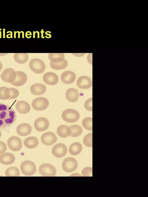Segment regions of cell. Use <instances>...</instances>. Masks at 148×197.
I'll return each mask as SVG.
<instances>
[{"instance_id": "1", "label": "cell", "mask_w": 148, "mask_h": 197, "mask_svg": "<svg viewBox=\"0 0 148 197\" xmlns=\"http://www.w3.org/2000/svg\"><path fill=\"white\" fill-rule=\"evenodd\" d=\"M16 119L15 110L9 106L0 103V128L11 125Z\"/></svg>"}, {"instance_id": "2", "label": "cell", "mask_w": 148, "mask_h": 197, "mask_svg": "<svg viewBox=\"0 0 148 197\" xmlns=\"http://www.w3.org/2000/svg\"><path fill=\"white\" fill-rule=\"evenodd\" d=\"M64 120L68 123H74L77 121L80 117L78 112L72 109H68L64 110L62 115Z\"/></svg>"}, {"instance_id": "3", "label": "cell", "mask_w": 148, "mask_h": 197, "mask_svg": "<svg viewBox=\"0 0 148 197\" xmlns=\"http://www.w3.org/2000/svg\"><path fill=\"white\" fill-rule=\"evenodd\" d=\"M20 169L23 174L28 176L34 175L36 170L35 164L29 160H26L23 162L21 165Z\"/></svg>"}, {"instance_id": "4", "label": "cell", "mask_w": 148, "mask_h": 197, "mask_svg": "<svg viewBox=\"0 0 148 197\" xmlns=\"http://www.w3.org/2000/svg\"><path fill=\"white\" fill-rule=\"evenodd\" d=\"M29 66L32 71L37 74L42 73L46 67L44 62L37 58H34L31 60L29 62Z\"/></svg>"}, {"instance_id": "5", "label": "cell", "mask_w": 148, "mask_h": 197, "mask_svg": "<svg viewBox=\"0 0 148 197\" xmlns=\"http://www.w3.org/2000/svg\"><path fill=\"white\" fill-rule=\"evenodd\" d=\"M77 161L73 158L69 157L65 159L62 164L63 170L67 172H71L75 170L77 168Z\"/></svg>"}, {"instance_id": "6", "label": "cell", "mask_w": 148, "mask_h": 197, "mask_svg": "<svg viewBox=\"0 0 148 197\" xmlns=\"http://www.w3.org/2000/svg\"><path fill=\"white\" fill-rule=\"evenodd\" d=\"M49 104L48 100L45 98L37 97L33 100L32 105L33 108L38 111H42L47 108Z\"/></svg>"}, {"instance_id": "7", "label": "cell", "mask_w": 148, "mask_h": 197, "mask_svg": "<svg viewBox=\"0 0 148 197\" xmlns=\"http://www.w3.org/2000/svg\"><path fill=\"white\" fill-rule=\"evenodd\" d=\"M39 172L43 176H54L56 174V169L52 165L44 163L40 166Z\"/></svg>"}, {"instance_id": "8", "label": "cell", "mask_w": 148, "mask_h": 197, "mask_svg": "<svg viewBox=\"0 0 148 197\" xmlns=\"http://www.w3.org/2000/svg\"><path fill=\"white\" fill-rule=\"evenodd\" d=\"M7 145L9 149L12 151H18L22 147V141L18 137L12 136L8 139Z\"/></svg>"}, {"instance_id": "9", "label": "cell", "mask_w": 148, "mask_h": 197, "mask_svg": "<svg viewBox=\"0 0 148 197\" xmlns=\"http://www.w3.org/2000/svg\"><path fill=\"white\" fill-rule=\"evenodd\" d=\"M67 152V149L65 145L59 143L54 145L52 149V153L55 157L61 158L64 156Z\"/></svg>"}, {"instance_id": "10", "label": "cell", "mask_w": 148, "mask_h": 197, "mask_svg": "<svg viewBox=\"0 0 148 197\" xmlns=\"http://www.w3.org/2000/svg\"><path fill=\"white\" fill-rule=\"evenodd\" d=\"M34 126L37 131L43 132L46 130L49 127V121L45 117H39L35 120Z\"/></svg>"}, {"instance_id": "11", "label": "cell", "mask_w": 148, "mask_h": 197, "mask_svg": "<svg viewBox=\"0 0 148 197\" xmlns=\"http://www.w3.org/2000/svg\"><path fill=\"white\" fill-rule=\"evenodd\" d=\"M2 80L4 81L11 83L15 79L16 77V72L11 68H8L5 70L1 75Z\"/></svg>"}, {"instance_id": "12", "label": "cell", "mask_w": 148, "mask_h": 197, "mask_svg": "<svg viewBox=\"0 0 148 197\" xmlns=\"http://www.w3.org/2000/svg\"><path fill=\"white\" fill-rule=\"evenodd\" d=\"M41 142L45 145H51L55 143L57 140V138L53 133L48 132L44 133L41 137Z\"/></svg>"}, {"instance_id": "13", "label": "cell", "mask_w": 148, "mask_h": 197, "mask_svg": "<svg viewBox=\"0 0 148 197\" xmlns=\"http://www.w3.org/2000/svg\"><path fill=\"white\" fill-rule=\"evenodd\" d=\"M92 81L88 76H83L79 77L77 81L78 87L81 89H87L90 88L92 85Z\"/></svg>"}, {"instance_id": "14", "label": "cell", "mask_w": 148, "mask_h": 197, "mask_svg": "<svg viewBox=\"0 0 148 197\" xmlns=\"http://www.w3.org/2000/svg\"><path fill=\"white\" fill-rule=\"evenodd\" d=\"M43 79L44 82L47 84L54 85L58 82V78L55 73L51 72H48L45 73L43 77Z\"/></svg>"}, {"instance_id": "15", "label": "cell", "mask_w": 148, "mask_h": 197, "mask_svg": "<svg viewBox=\"0 0 148 197\" xmlns=\"http://www.w3.org/2000/svg\"><path fill=\"white\" fill-rule=\"evenodd\" d=\"M75 78V74L72 71H65L63 72L61 75L62 82L67 84L72 83Z\"/></svg>"}, {"instance_id": "16", "label": "cell", "mask_w": 148, "mask_h": 197, "mask_svg": "<svg viewBox=\"0 0 148 197\" xmlns=\"http://www.w3.org/2000/svg\"><path fill=\"white\" fill-rule=\"evenodd\" d=\"M17 133L19 135L25 136L29 134L32 131V127L29 124L22 123L17 127Z\"/></svg>"}, {"instance_id": "17", "label": "cell", "mask_w": 148, "mask_h": 197, "mask_svg": "<svg viewBox=\"0 0 148 197\" xmlns=\"http://www.w3.org/2000/svg\"><path fill=\"white\" fill-rule=\"evenodd\" d=\"M16 77L15 80L11 83L15 86H20L23 85L26 82L27 77L26 74L23 72L18 71L16 72Z\"/></svg>"}, {"instance_id": "18", "label": "cell", "mask_w": 148, "mask_h": 197, "mask_svg": "<svg viewBox=\"0 0 148 197\" xmlns=\"http://www.w3.org/2000/svg\"><path fill=\"white\" fill-rule=\"evenodd\" d=\"M65 95L68 101L71 102H75L78 99L79 93L77 89L71 88L66 90Z\"/></svg>"}, {"instance_id": "19", "label": "cell", "mask_w": 148, "mask_h": 197, "mask_svg": "<svg viewBox=\"0 0 148 197\" xmlns=\"http://www.w3.org/2000/svg\"><path fill=\"white\" fill-rule=\"evenodd\" d=\"M15 107L17 111L19 113L22 114L27 113L30 110V107L29 104L24 101H20L17 102Z\"/></svg>"}, {"instance_id": "20", "label": "cell", "mask_w": 148, "mask_h": 197, "mask_svg": "<svg viewBox=\"0 0 148 197\" xmlns=\"http://www.w3.org/2000/svg\"><path fill=\"white\" fill-rule=\"evenodd\" d=\"M32 93L36 95H40L44 94L46 91V88L44 84L37 83L33 85L30 87Z\"/></svg>"}, {"instance_id": "21", "label": "cell", "mask_w": 148, "mask_h": 197, "mask_svg": "<svg viewBox=\"0 0 148 197\" xmlns=\"http://www.w3.org/2000/svg\"><path fill=\"white\" fill-rule=\"evenodd\" d=\"M15 157L12 154L5 153L0 155V162L5 165L10 164L15 161Z\"/></svg>"}, {"instance_id": "22", "label": "cell", "mask_w": 148, "mask_h": 197, "mask_svg": "<svg viewBox=\"0 0 148 197\" xmlns=\"http://www.w3.org/2000/svg\"><path fill=\"white\" fill-rule=\"evenodd\" d=\"M57 132L59 136L65 138L70 136L71 130L69 127L65 125H61L58 127Z\"/></svg>"}, {"instance_id": "23", "label": "cell", "mask_w": 148, "mask_h": 197, "mask_svg": "<svg viewBox=\"0 0 148 197\" xmlns=\"http://www.w3.org/2000/svg\"><path fill=\"white\" fill-rule=\"evenodd\" d=\"M25 146L29 149L36 147L38 145V141L37 138L34 136H31L27 138L24 142Z\"/></svg>"}, {"instance_id": "24", "label": "cell", "mask_w": 148, "mask_h": 197, "mask_svg": "<svg viewBox=\"0 0 148 197\" xmlns=\"http://www.w3.org/2000/svg\"><path fill=\"white\" fill-rule=\"evenodd\" d=\"M49 59L53 63H60L64 59V53H50Z\"/></svg>"}, {"instance_id": "25", "label": "cell", "mask_w": 148, "mask_h": 197, "mask_svg": "<svg viewBox=\"0 0 148 197\" xmlns=\"http://www.w3.org/2000/svg\"><path fill=\"white\" fill-rule=\"evenodd\" d=\"M82 150V146L79 142H75L70 146L69 151L73 155H76L79 154Z\"/></svg>"}, {"instance_id": "26", "label": "cell", "mask_w": 148, "mask_h": 197, "mask_svg": "<svg viewBox=\"0 0 148 197\" xmlns=\"http://www.w3.org/2000/svg\"><path fill=\"white\" fill-rule=\"evenodd\" d=\"M15 61L18 63L23 64L26 63L28 60V56L27 53H15L14 56Z\"/></svg>"}, {"instance_id": "27", "label": "cell", "mask_w": 148, "mask_h": 197, "mask_svg": "<svg viewBox=\"0 0 148 197\" xmlns=\"http://www.w3.org/2000/svg\"><path fill=\"white\" fill-rule=\"evenodd\" d=\"M71 130L70 136L75 137L78 136L82 133L83 130L81 127L77 125H73L69 126Z\"/></svg>"}, {"instance_id": "28", "label": "cell", "mask_w": 148, "mask_h": 197, "mask_svg": "<svg viewBox=\"0 0 148 197\" xmlns=\"http://www.w3.org/2000/svg\"><path fill=\"white\" fill-rule=\"evenodd\" d=\"M67 61L64 59L60 63H54L51 61L50 63V67L55 70H61L64 69L68 65Z\"/></svg>"}, {"instance_id": "29", "label": "cell", "mask_w": 148, "mask_h": 197, "mask_svg": "<svg viewBox=\"0 0 148 197\" xmlns=\"http://www.w3.org/2000/svg\"><path fill=\"white\" fill-rule=\"evenodd\" d=\"M9 88L5 87H0V99L5 100L9 99L10 97Z\"/></svg>"}, {"instance_id": "30", "label": "cell", "mask_w": 148, "mask_h": 197, "mask_svg": "<svg viewBox=\"0 0 148 197\" xmlns=\"http://www.w3.org/2000/svg\"><path fill=\"white\" fill-rule=\"evenodd\" d=\"M6 176H18L20 171L18 168L15 167H12L7 169L5 172Z\"/></svg>"}, {"instance_id": "31", "label": "cell", "mask_w": 148, "mask_h": 197, "mask_svg": "<svg viewBox=\"0 0 148 197\" xmlns=\"http://www.w3.org/2000/svg\"><path fill=\"white\" fill-rule=\"evenodd\" d=\"M82 124L84 127L89 131L92 130V118L88 117L84 119Z\"/></svg>"}, {"instance_id": "32", "label": "cell", "mask_w": 148, "mask_h": 197, "mask_svg": "<svg viewBox=\"0 0 148 197\" xmlns=\"http://www.w3.org/2000/svg\"><path fill=\"white\" fill-rule=\"evenodd\" d=\"M83 142L84 145L89 147L92 146V133H89L86 134L84 137Z\"/></svg>"}, {"instance_id": "33", "label": "cell", "mask_w": 148, "mask_h": 197, "mask_svg": "<svg viewBox=\"0 0 148 197\" xmlns=\"http://www.w3.org/2000/svg\"><path fill=\"white\" fill-rule=\"evenodd\" d=\"M10 91V97L9 99L16 98L19 95V92L18 89L14 88H9Z\"/></svg>"}, {"instance_id": "34", "label": "cell", "mask_w": 148, "mask_h": 197, "mask_svg": "<svg viewBox=\"0 0 148 197\" xmlns=\"http://www.w3.org/2000/svg\"><path fill=\"white\" fill-rule=\"evenodd\" d=\"M82 174L83 176H92V168L86 167L84 168L82 171Z\"/></svg>"}, {"instance_id": "35", "label": "cell", "mask_w": 148, "mask_h": 197, "mask_svg": "<svg viewBox=\"0 0 148 197\" xmlns=\"http://www.w3.org/2000/svg\"><path fill=\"white\" fill-rule=\"evenodd\" d=\"M84 107L87 110L89 111L92 110V98H89L84 103Z\"/></svg>"}, {"instance_id": "36", "label": "cell", "mask_w": 148, "mask_h": 197, "mask_svg": "<svg viewBox=\"0 0 148 197\" xmlns=\"http://www.w3.org/2000/svg\"><path fill=\"white\" fill-rule=\"evenodd\" d=\"M7 149L5 144L2 141H0V154L5 152Z\"/></svg>"}, {"instance_id": "37", "label": "cell", "mask_w": 148, "mask_h": 197, "mask_svg": "<svg viewBox=\"0 0 148 197\" xmlns=\"http://www.w3.org/2000/svg\"><path fill=\"white\" fill-rule=\"evenodd\" d=\"M32 35V33L30 31H27L25 34V35L26 37L27 38H29V36L30 35Z\"/></svg>"}, {"instance_id": "38", "label": "cell", "mask_w": 148, "mask_h": 197, "mask_svg": "<svg viewBox=\"0 0 148 197\" xmlns=\"http://www.w3.org/2000/svg\"><path fill=\"white\" fill-rule=\"evenodd\" d=\"M45 34H46V35H47L48 36V37H46V38H50L51 37V35L50 34L48 33L47 31L45 32Z\"/></svg>"}, {"instance_id": "39", "label": "cell", "mask_w": 148, "mask_h": 197, "mask_svg": "<svg viewBox=\"0 0 148 197\" xmlns=\"http://www.w3.org/2000/svg\"><path fill=\"white\" fill-rule=\"evenodd\" d=\"M41 37H42V38H44L45 37H43V33H44V31H43V29H42L41 30Z\"/></svg>"}, {"instance_id": "40", "label": "cell", "mask_w": 148, "mask_h": 197, "mask_svg": "<svg viewBox=\"0 0 148 197\" xmlns=\"http://www.w3.org/2000/svg\"><path fill=\"white\" fill-rule=\"evenodd\" d=\"M2 67V65L1 63L0 62V71L1 70Z\"/></svg>"}, {"instance_id": "41", "label": "cell", "mask_w": 148, "mask_h": 197, "mask_svg": "<svg viewBox=\"0 0 148 197\" xmlns=\"http://www.w3.org/2000/svg\"><path fill=\"white\" fill-rule=\"evenodd\" d=\"M37 33H38V38H39L40 36L39 32L38 31H37Z\"/></svg>"}, {"instance_id": "42", "label": "cell", "mask_w": 148, "mask_h": 197, "mask_svg": "<svg viewBox=\"0 0 148 197\" xmlns=\"http://www.w3.org/2000/svg\"><path fill=\"white\" fill-rule=\"evenodd\" d=\"M1 132L0 131V138L1 137Z\"/></svg>"}]
</instances>
